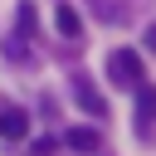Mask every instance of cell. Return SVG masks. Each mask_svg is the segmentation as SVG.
Instances as JSON below:
<instances>
[{"instance_id": "cell-1", "label": "cell", "mask_w": 156, "mask_h": 156, "mask_svg": "<svg viewBox=\"0 0 156 156\" xmlns=\"http://www.w3.org/2000/svg\"><path fill=\"white\" fill-rule=\"evenodd\" d=\"M107 78L117 88H136L141 83V54L136 49H112L107 54Z\"/></svg>"}, {"instance_id": "cell-2", "label": "cell", "mask_w": 156, "mask_h": 156, "mask_svg": "<svg viewBox=\"0 0 156 156\" xmlns=\"http://www.w3.org/2000/svg\"><path fill=\"white\" fill-rule=\"evenodd\" d=\"M73 98H78V107L88 112V117H107V102H102V93L93 88V78H73Z\"/></svg>"}, {"instance_id": "cell-3", "label": "cell", "mask_w": 156, "mask_h": 156, "mask_svg": "<svg viewBox=\"0 0 156 156\" xmlns=\"http://www.w3.org/2000/svg\"><path fill=\"white\" fill-rule=\"evenodd\" d=\"M132 93H136V132H146L151 117H156V88L151 83H136Z\"/></svg>"}, {"instance_id": "cell-4", "label": "cell", "mask_w": 156, "mask_h": 156, "mask_svg": "<svg viewBox=\"0 0 156 156\" xmlns=\"http://www.w3.org/2000/svg\"><path fill=\"white\" fill-rule=\"evenodd\" d=\"M63 146H73V151H88V156H93V151L102 146V136H98V127H68V132H63Z\"/></svg>"}, {"instance_id": "cell-5", "label": "cell", "mask_w": 156, "mask_h": 156, "mask_svg": "<svg viewBox=\"0 0 156 156\" xmlns=\"http://www.w3.org/2000/svg\"><path fill=\"white\" fill-rule=\"evenodd\" d=\"M54 24H58V34H63V39H78V34H83V20H78V10H73V5H58V10H54Z\"/></svg>"}, {"instance_id": "cell-6", "label": "cell", "mask_w": 156, "mask_h": 156, "mask_svg": "<svg viewBox=\"0 0 156 156\" xmlns=\"http://www.w3.org/2000/svg\"><path fill=\"white\" fill-rule=\"evenodd\" d=\"M24 132H29V117L20 107H5L0 112V136H24Z\"/></svg>"}, {"instance_id": "cell-7", "label": "cell", "mask_w": 156, "mask_h": 156, "mask_svg": "<svg viewBox=\"0 0 156 156\" xmlns=\"http://www.w3.org/2000/svg\"><path fill=\"white\" fill-rule=\"evenodd\" d=\"M34 20H39V15H34V5H29V0H20V10H15V29H20L24 39L34 34Z\"/></svg>"}, {"instance_id": "cell-8", "label": "cell", "mask_w": 156, "mask_h": 156, "mask_svg": "<svg viewBox=\"0 0 156 156\" xmlns=\"http://www.w3.org/2000/svg\"><path fill=\"white\" fill-rule=\"evenodd\" d=\"M146 49H151V54H156V20H151V24H146Z\"/></svg>"}]
</instances>
